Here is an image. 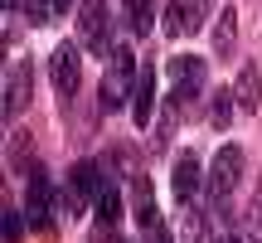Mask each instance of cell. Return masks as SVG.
Here are the masks:
<instances>
[{
    "mask_svg": "<svg viewBox=\"0 0 262 243\" xmlns=\"http://www.w3.org/2000/svg\"><path fill=\"white\" fill-rule=\"evenodd\" d=\"M243 170H248V151L238 146V141L219 146V156L209 160V175H204V195H209V205L224 209L228 195L238 190V180H243Z\"/></svg>",
    "mask_w": 262,
    "mask_h": 243,
    "instance_id": "6da1fadb",
    "label": "cell"
},
{
    "mask_svg": "<svg viewBox=\"0 0 262 243\" xmlns=\"http://www.w3.org/2000/svg\"><path fill=\"white\" fill-rule=\"evenodd\" d=\"M136 58H131V44H112L107 49V73H102V107L117 112V107L131 103V88H136Z\"/></svg>",
    "mask_w": 262,
    "mask_h": 243,
    "instance_id": "7a4b0ae2",
    "label": "cell"
},
{
    "mask_svg": "<svg viewBox=\"0 0 262 243\" xmlns=\"http://www.w3.org/2000/svg\"><path fill=\"white\" fill-rule=\"evenodd\" d=\"M102 190H107L102 166H97V160H78V166L68 170V185H63V209L68 214H83L88 205H97Z\"/></svg>",
    "mask_w": 262,
    "mask_h": 243,
    "instance_id": "3957f363",
    "label": "cell"
},
{
    "mask_svg": "<svg viewBox=\"0 0 262 243\" xmlns=\"http://www.w3.org/2000/svg\"><path fill=\"white\" fill-rule=\"evenodd\" d=\"M204 19H209V0H165V10H160V29H165L170 39L199 34Z\"/></svg>",
    "mask_w": 262,
    "mask_h": 243,
    "instance_id": "277c9868",
    "label": "cell"
},
{
    "mask_svg": "<svg viewBox=\"0 0 262 243\" xmlns=\"http://www.w3.org/2000/svg\"><path fill=\"white\" fill-rule=\"evenodd\" d=\"M204 78H209V64L199 54H175L170 58V88H175V103H194L204 93Z\"/></svg>",
    "mask_w": 262,
    "mask_h": 243,
    "instance_id": "5b68a950",
    "label": "cell"
},
{
    "mask_svg": "<svg viewBox=\"0 0 262 243\" xmlns=\"http://www.w3.org/2000/svg\"><path fill=\"white\" fill-rule=\"evenodd\" d=\"M49 78H54L58 97L78 93V83H83V54H78V44H54V54H49Z\"/></svg>",
    "mask_w": 262,
    "mask_h": 243,
    "instance_id": "8992f818",
    "label": "cell"
},
{
    "mask_svg": "<svg viewBox=\"0 0 262 243\" xmlns=\"http://www.w3.org/2000/svg\"><path fill=\"white\" fill-rule=\"evenodd\" d=\"M25 214H29V229H49L54 224V185H49L44 170H29V190H25Z\"/></svg>",
    "mask_w": 262,
    "mask_h": 243,
    "instance_id": "52a82bcc",
    "label": "cell"
},
{
    "mask_svg": "<svg viewBox=\"0 0 262 243\" xmlns=\"http://www.w3.org/2000/svg\"><path fill=\"white\" fill-rule=\"evenodd\" d=\"M78 39H83L93 54H102L107 44V0H83V10H78Z\"/></svg>",
    "mask_w": 262,
    "mask_h": 243,
    "instance_id": "ba28073f",
    "label": "cell"
},
{
    "mask_svg": "<svg viewBox=\"0 0 262 243\" xmlns=\"http://www.w3.org/2000/svg\"><path fill=\"white\" fill-rule=\"evenodd\" d=\"M29 107V64L15 58V68L5 73V121H15Z\"/></svg>",
    "mask_w": 262,
    "mask_h": 243,
    "instance_id": "9c48e42d",
    "label": "cell"
},
{
    "mask_svg": "<svg viewBox=\"0 0 262 243\" xmlns=\"http://www.w3.org/2000/svg\"><path fill=\"white\" fill-rule=\"evenodd\" d=\"M150 112H156V68H141V73H136V88H131V121L146 127Z\"/></svg>",
    "mask_w": 262,
    "mask_h": 243,
    "instance_id": "30bf717a",
    "label": "cell"
},
{
    "mask_svg": "<svg viewBox=\"0 0 262 243\" xmlns=\"http://www.w3.org/2000/svg\"><path fill=\"white\" fill-rule=\"evenodd\" d=\"M199 180H204V170H199V156H180L175 160V175H170V185H175V199L180 205H189V199L199 195Z\"/></svg>",
    "mask_w": 262,
    "mask_h": 243,
    "instance_id": "8fae6325",
    "label": "cell"
},
{
    "mask_svg": "<svg viewBox=\"0 0 262 243\" xmlns=\"http://www.w3.org/2000/svg\"><path fill=\"white\" fill-rule=\"evenodd\" d=\"M233 97H238V107H243L248 117L262 107V73H257V64H243V68H238V78H233Z\"/></svg>",
    "mask_w": 262,
    "mask_h": 243,
    "instance_id": "7c38bea8",
    "label": "cell"
},
{
    "mask_svg": "<svg viewBox=\"0 0 262 243\" xmlns=\"http://www.w3.org/2000/svg\"><path fill=\"white\" fill-rule=\"evenodd\" d=\"M233 49H238V10L224 5L219 19H214V54L219 58H233Z\"/></svg>",
    "mask_w": 262,
    "mask_h": 243,
    "instance_id": "4fadbf2b",
    "label": "cell"
},
{
    "mask_svg": "<svg viewBox=\"0 0 262 243\" xmlns=\"http://www.w3.org/2000/svg\"><path fill=\"white\" fill-rule=\"evenodd\" d=\"M131 205H136V224L141 229H156L160 224V209H156V195H150V180L146 175L131 180Z\"/></svg>",
    "mask_w": 262,
    "mask_h": 243,
    "instance_id": "5bb4252c",
    "label": "cell"
},
{
    "mask_svg": "<svg viewBox=\"0 0 262 243\" xmlns=\"http://www.w3.org/2000/svg\"><path fill=\"white\" fill-rule=\"evenodd\" d=\"M122 15H126L131 39H146L150 25H156V0H122Z\"/></svg>",
    "mask_w": 262,
    "mask_h": 243,
    "instance_id": "9a60e30c",
    "label": "cell"
},
{
    "mask_svg": "<svg viewBox=\"0 0 262 243\" xmlns=\"http://www.w3.org/2000/svg\"><path fill=\"white\" fill-rule=\"evenodd\" d=\"M233 112H238V97H233V88H214V93H209V127L228 131Z\"/></svg>",
    "mask_w": 262,
    "mask_h": 243,
    "instance_id": "2e32d148",
    "label": "cell"
},
{
    "mask_svg": "<svg viewBox=\"0 0 262 243\" xmlns=\"http://www.w3.org/2000/svg\"><path fill=\"white\" fill-rule=\"evenodd\" d=\"M122 190H117V185H107L102 190V195H97V205H93V214H97V224H102V229H117V224H122Z\"/></svg>",
    "mask_w": 262,
    "mask_h": 243,
    "instance_id": "e0dca14e",
    "label": "cell"
},
{
    "mask_svg": "<svg viewBox=\"0 0 262 243\" xmlns=\"http://www.w3.org/2000/svg\"><path fill=\"white\" fill-rule=\"evenodd\" d=\"M68 5H73V0H29V19H34V25H49V19L68 15Z\"/></svg>",
    "mask_w": 262,
    "mask_h": 243,
    "instance_id": "ac0fdd59",
    "label": "cell"
},
{
    "mask_svg": "<svg viewBox=\"0 0 262 243\" xmlns=\"http://www.w3.org/2000/svg\"><path fill=\"white\" fill-rule=\"evenodd\" d=\"M25 229H29V214H25V209H15V205H5V243H19V238H25Z\"/></svg>",
    "mask_w": 262,
    "mask_h": 243,
    "instance_id": "d6986e66",
    "label": "cell"
},
{
    "mask_svg": "<svg viewBox=\"0 0 262 243\" xmlns=\"http://www.w3.org/2000/svg\"><path fill=\"white\" fill-rule=\"evenodd\" d=\"M10 160H15V166H29V136H25V131L10 141Z\"/></svg>",
    "mask_w": 262,
    "mask_h": 243,
    "instance_id": "ffe728a7",
    "label": "cell"
},
{
    "mask_svg": "<svg viewBox=\"0 0 262 243\" xmlns=\"http://www.w3.org/2000/svg\"><path fill=\"white\" fill-rule=\"evenodd\" d=\"M146 243H170V229H165V224H156V229H146Z\"/></svg>",
    "mask_w": 262,
    "mask_h": 243,
    "instance_id": "44dd1931",
    "label": "cell"
},
{
    "mask_svg": "<svg viewBox=\"0 0 262 243\" xmlns=\"http://www.w3.org/2000/svg\"><path fill=\"white\" fill-rule=\"evenodd\" d=\"M214 243H243V234H219Z\"/></svg>",
    "mask_w": 262,
    "mask_h": 243,
    "instance_id": "7402d4cb",
    "label": "cell"
},
{
    "mask_svg": "<svg viewBox=\"0 0 262 243\" xmlns=\"http://www.w3.org/2000/svg\"><path fill=\"white\" fill-rule=\"evenodd\" d=\"M15 5H19V0H5V10H15Z\"/></svg>",
    "mask_w": 262,
    "mask_h": 243,
    "instance_id": "603a6c76",
    "label": "cell"
}]
</instances>
